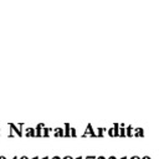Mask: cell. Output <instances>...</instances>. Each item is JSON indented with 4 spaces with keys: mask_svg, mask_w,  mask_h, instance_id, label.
Listing matches in <instances>:
<instances>
[{
    "mask_svg": "<svg viewBox=\"0 0 159 159\" xmlns=\"http://www.w3.org/2000/svg\"><path fill=\"white\" fill-rule=\"evenodd\" d=\"M0 159H6V158H5L4 155H0Z\"/></svg>",
    "mask_w": 159,
    "mask_h": 159,
    "instance_id": "18",
    "label": "cell"
},
{
    "mask_svg": "<svg viewBox=\"0 0 159 159\" xmlns=\"http://www.w3.org/2000/svg\"><path fill=\"white\" fill-rule=\"evenodd\" d=\"M140 159H150V157H148V155H145V157H143V158H140Z\"/></svg>",
    "mask_w": 159,
    "mask_h": 159,
    "instance_id": "15",
    "label": "cell"
},
{
    "mask_svg": "<svg viewBox=\"0 0 159 159\" xmlns=\"http://www.w3.org/2000/svg\"><path fill=\"white\" fill-rule=\"evenodd\" d=\"M62 159H75V158H72V157H70V155H66V157H63Z\"/></svg>",
    "mask_w": 159,
    "mask_h": 159,
    "instance_id": "14",
    "label": "cell"
},
{
    "mask_svg": "<svg viewBox=\"0 0 159 159\" xmlns=\"http://www.w3.org/2000/svg\"><path fill=\"white\" fill-rule=\"evenodd\" d=\"M32 159H40V158H39V157H34Z\"/></svg>",
    "mask_w": 159,
    "mask_h": 159,
    "instance_id": "21",
    "label": "cell"
},
{
    "mask_svg": "<svg viewBox=\"0 0 159 159\" xmlns=\"http://www.w3.org/2000/svg\"><path fill=\"white\" fill-rule=\"evenodd\" d=\"M41 159H50L48 157H43V158H41Z\"/></svg>",
    "mask_w": 159,
    "mask_h": 159,
    "instance_id": "20",
    "label": "cell"
},
{
    "mask_svg": "<svg viewBox=\"0 0 159 159\" xmlns=\"http://www.w3.org/2000/svg\"><path fill=\"white\" fill-rule=\"evenodd\" d=\"M97 157H94V155H88V157H86V158H83V159H96Z\"/></svg>",
    "mask_w": 159,
    "mask_h": 159,
    "instance_id": "12",
    "label": "cell"
},
{
    "mask_svg": "<svg viewBox=\"0 0 159 159\" xmlns=\"http://www.w3.org/2000/svg\"><path fill=\"white\" fill-rule=\"evenodd\" d=\"M107 135H109V137H114V132H113V127H112V128H108V129H107Z\"/></svg>",
    "mask_w": 159,
    "mask_h": 159,
    "instance_id": "10",
    "label": "cell"
},
{
    "mask_svg": "<svg viewBox=\"0 0 159 159\" xmlns=\"http://www.w3.org/2000/svg\"><path fill=\"white\" fill-rule=\"evenodd\" d=\"M20 159H29V158H27V157H26V155H24V157H21V158H20Z\"/></svg>",
    "mask_w": 159,
    "mask_h": 159,
    "instance_id": "17",
    "label": "cell"
},
{
    "mask_svg": "<svg viewBox=\"0 0 159 159\" xmlns=\"http://www.w3.org/2000/svg\"><path fill=\"white\" fill-rule=\"evenodd\" d=\"M43 127H45V124H43V123H39V124L35 127V129H36V137H42Z\"/></svg>",
    "mask_w": 159,
    "mask_h": 159,
    "instance_id": "3",
    "label": "cell"
},
{
    "mask_svg": "<svg viewBox=\"0 0 159 159\" xmlns=\"http://www.w3.org/2000/svg\"><path fill=\"white\" fill-rule=\"evenodd\" d=\"M12 159H19V158H17V157H14V158H12Z\"/></svg>",
    "mask_w": 159,
    "mask_h": 159,
    "instance_id": "23",
    "label": "cell"
},
{
    "mask_svg": "<svg viewBox=\"0 0 159 159\" xmlns=\"http://www.w3.org/2000/svg\"><path fill=\"white\" fill-rule=\"evenodd\" d=\"M81 137H82V138H87V137H91V138H96V137H97V132H94V129H93L92 124L89 123V124H87V125H86L84 133H83Z\"/></svg>",
    "mask_w": 159,
    "mask_h": 159,
    "instance_id": "1",
    "label": "cell"
},
{
    "mask_svg": "<svg viewBox=\"0 0 159 159\" xmlns=\"http://www.w3.org/2000/svg\"><path fill=\"white\" fill-rule=\"evenodd\" d=\"M71 137H77V130H76V128H71Z\"/></svg>",
    "mask_w": 159,
    "mask_h": 159,
    "instance_id": "11",
    "label": "cell"
},
{
    "mask_svg": "<svg viewBox=\"0 0 159 159\" xmlns=\"http://www.w3.org/2000/svg\"><path fill=\"white\" fill-rule=\"evenodd\" d=\"M75 159H83L82 157H77V158H75Z\"/></svg>",
    "mask_w": 159,
    "mask_h": 159,
    "instance_id": "19",
    "label": "cell"
},
{
    "mask_svg": "<svg viewBox=\"0 0 159 159\" xmlns=\"http://www.w3.org/2000/svg\"><path fill=\"white\" fill-rule=\"evenodd\" d=\"M53 133V128H48V127H43V133H42V137H48L50 134Z\"/></svg>",
    "mask_w": 159,
    "mask_h": 159,
    "instance_id": "6",
    "label": "cell"
},
{
    "mask_svg": "<svg viewBox=\"0 0 159 159\" xmlns=\"http://www.w3.org/2000/svg\"><path fill=\"white\" fill-rule=\"evenodd\" d=\"M63 128H65V137H71V128L72 127H70L68 123H65Z\"/></svg>",
    "mask_w": 159,
    "mask_h": 159,
    "instance_id": "7",
    "label": "cell"
},
{
    "mask_svg": "<svg viewBox=\"0 0 159 159\" xmlns=\"http://www.w3.org/2000/svg\"><path fill=\"white\" fill-rule=\"evenodd\" d=\"M120 159H128V158H127V157H123V158H120Z\"/></svg>",
    "mask_w": 159,
    "mask_h": 159,
    "instance_id": "22",
    "label": "cell"
},
{
    "mask_svg": "<svg viewBox=\"0 0 159 159\" xmlns=\"http://www.w3.org/2000/svg\"><path fill=\"white\" fill-rule=\"evenodd\" d=\"M129 159H140V158H139L138 155H133V157H130Z\"/></svg>",
    "mask_w": 159,
    "mask_h": 159,
    "instance_id": "13",
    "label": "cell"
},
{
    "mask_svg": "<svg viewBox=\"0 0 159 159\" xmlns=\"http://www.w3.org/2000/svg\"><path fill=\"white\" fill-rule=\"evenodd\" d=\"M107 129L108 128H97L96 129L97 130V137H101V138L106 137L107 135Z\"/></svg>",
    "mask_w": 159,
    "mask_h": 159,
    "instance_id": "5",
    "label": "cell"
},
{
    "mask_svg": "<svg viewBox=\"0 0 159 159\" xmlns=\"http://www.w3.org/2000/svg\"><path fill=\"white\" fill-rule=\"evenodd\" d=\"M96 159H107V158H104V157H102V155H101V157H97Z\"/></svg>",
    "mask_w": 159,
    "mask_h": 159,
    "instance_id": "16",
    "label": "cell"
},
{
    "mask_svg": "<svg viewBox=\"0 0 159 159\" xmlns=\"http://www.w3.org/2000/svg\"><path fill=\"white\" fill-rule=\"evenodd\" d=\"M55 137H65V128L62 127H56L53 128V133H52Z\"/></svg>",
    "mask_w": 159,
    "mask_h": 159,
    "instance_id": "2",
    "label": "cell"
},
{
    "mask_svg": "<svg viewBox=\"0 0 159 159\" xmlns=\"http://www.w3.org/2000/svg\"><path fill=\"white\" fill-rule=\"evenodd\" d=\"M113 132H114V137H119V124L118 123L113 124Z\"/></svg>",
    "mask_w": 159,
    "mask_h": 159,
    "instance_id": "9",
    "label": "cell"
},
{
    "mask_svg": "<svg viewBox=\"0 0 159 159\" xmlns=\"http://www.w3.org/2000/svg\"><path fill=\"white\" fill-rule=\"evenodd\" d=\"M125 134H127V137H134V127L127 125L125 127Z\"/></svg>",
    "mask_w": 159,
    "mask_h": 159,
    "instance_id": "4",
    "label": "cell"
},
{
    "mask_svg": "<svg viewBox=\"0 0 159 159\" xmlns=\"http://www.w3.org/2000/svg\"><path fill=\"white\" fill-rule=\"evenodd\" d=\"M134 137H144L142 128H134Z\"/></svg>",
    "mask_w": 159,
    "mask_h": 159,
    "instance_id": "8",
    "label": "cell"
}]
</instances>
